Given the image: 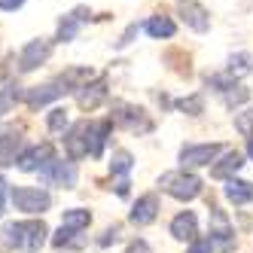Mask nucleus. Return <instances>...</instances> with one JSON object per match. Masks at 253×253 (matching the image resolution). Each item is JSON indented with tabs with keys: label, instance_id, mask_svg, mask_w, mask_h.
Here are the masks:
<instances>
[{
	"label": "nucleus",
	"instance_id": "nucleus-34",
	"mask_svg": "<svg viewBox=\"0 0 253 253\" xmlns=\"http://www.w3.org/2000/svg\"><path fill=\"white\" fill-rule=\"evenodd\" d=\"M134 34H137V25H128V31H125V34H122V40H119L116 46H119V49H122V46H128V43L134 40Z\"/></svg>",
	"mask_w": 253,
	"mask_h": 253
},
{
	"label": "nucleus",
	"instance_id": "nucleus-8",
	"mask_svg": "<svg viewBox=\"0 0 253 253\" xmlns=\"http://www.w3.org/2000/svg\"><path fill=\"white\" fill-rule=\"evenodd\" d=\"M88 128H92V122H77V125H70V131L64 134V150H67L70 162L88 156Z\"/></svg>",
	"mask_w": 253,
	"mask_h": 253
},
{
	"label": "nucleus",
	"instance_id": "nucleus-26",
	"mask_svg": "<svg viewBox=\"0 0 253 253\" xmlns=\"http://www.w3.org/2000/svg\"><path fill=\"white\" fill-rule=\"evenodd\" d=\"M131 165H134V156H131L128 150H116L113 159H110V171H113V174H128Z\"/></svg>",
	"mask_w": 253,
	"mask_h": 253
},
{
	"label": "nucleus",
	"instance_id": "nucleus-32",
	"mask_svg": "<svg viewBox=\"0 0 253 253\" xmlns=\"http://www.w3.org/2000/svg\"><path fill=\"white\" fill-rule=\"evenodd\" d=\"M119 232H122L119 226H113V229H107V232L101 235V241H98V244H101V247H107V244H110V241H116V238H119Z\"/></svg>",
	"mask_w": 253,
	"mask_h": 253
},
{
	"label": "nucleus",
	"instance_id": "nucleus-22",
	"mask_svg": "<svg viewBox=\"0 0 253 253\" xmlns=\"http://www.w3.org/2000/svg\"><path fill=\"white\" fill-rule=\"evenodd\" d=\"M88 223H92V213L83 211V208H70V211H64V220H61V226L70 229V232H83V229H88Z\"/></svg>",
	"mask_w": 253,
	"mask_h": 253
},
{
	"label": "nucleus",
	"instance_id": "nucleus-36",
	"mask_svg": "<svg viewBox=\"0 0 253 253\" xmlns=\"http://www.w3.org/2000/svg\"><path fill=\"white\" fill-rule=\"evenodd\" d=\"M116 195H128V180H119V183H116Z\"/></svg>",
	"mask_w": 253,
	"mask_h": 253
},
{
	"label": "nucleus",
	"instance_id": "nucleus-3",
	"mask_svg": "<svg viewBox=\"0 0 253 253\" xmlns=\"http://www.w3.org/2000/svg\"><path fill=\"white\" fill-rule=\"evenodd\" d=\"M9 198H12L15 211H25V213H43V211H49V205H52V195H49L46 189H34V186H19V189H12Z\"/></svg>",
	"mask_w": 253,
	"mask_h": 253
},
{
	"label": "nucleus",
	"instance_id": "nucleus-9",
	"mask_svg": "<svg viewBox=\"0 0 253 253\" xmlns=\"http://www.w3.org/2000/svg\"><path fill=\"white\" fill-rule=\"evenodd\" d=\"M40 177L46 180V183H52V186H61V189H70L77 183V168H74V162H52V165H46L43 171H40Z\"/></svg>",
	"mask_w": 253,
	"mask_h": 253
},
{
	"label": "nucleus",
	"instance_id": "nucleus-15",
	"mask_svg": "<svg viewBox=\"0 0 253 253\" xmlns=\"http://www.w3.org/2000/svg\"><path fill=\"white\" fill-rule=\"evenodd\" d=\"M85 12H88L85 6H77L74 12H67L64 19L58 22V31H55V40L58 43H70V40L77 37L80 28H83V22H85Z\"/></svg>",
	"mask_w": 253,
	"mask_h": 253
},
{
	"label": "nucleus",
	"instance_id": "nucleus-16",
	"mask_svg": "<svg viewBox=\"0 0 253 253\" xmlns=\"http://www.w3.org/2000/svg\"><path fill=\"white\" fill-rule=\"evenodd\" d=\"M171 235H174L177 241H195V235H198V220H195V213H192V211L177 213L174 220H171Z\"/></svg>",
	"mask_w": 253,
	"mask_h": 253
},
{
	"label": "nucleus",
	"instance_id": "nucleus-24",
	"mask_svg": "<svg viewBox=\"0 0 253 253\" xmlns=\"http://www.w3.org/2000/svg\"><path fill=\"white\" fill-rule=\"evenodd\" d=\"M19 101H25V92H22V88H19V85H3V88H0V116L9 113Z\"/></svg>",
	"mask_w": 253,
	"mask_h": 253
},
{
	"label": "nucleus",
	"instance_id": "nucleus-35",
	"mask_svg": "<svg viewBox=\"0 0 253 253\" xmlns=\"http://www.w3.org/2000/svg\"><path fill=\"white\" fill-rule=\"evenodd\" d=\"M125 253H150V244H147V241H134Z\"/></svg>",
	"mask_w": 253,
	"mask_h": 253
},
{
	"label": "nucleus",
	"instance_id": "nucleus-30",
	"mask_svg": "<svg viewBox=\"0 0 253 253\" xmlns=\"http://www.w3.org/2000/svg\"><path fill=\"white\" fill-rule=\"evenodd\" d=\"M247 98H250V92H247V88H241V85H235L232 92H226V104H229V107H235V104H244Z\"/></svg>",
	"mask_w": 253,
	"mask_h": 253
},
{
	"label": "nucleus",
	"instance_id": "nucleus-23",
	"mask_svg": "<svg viewBox=\"0 0 253 253\" xmlns=\"http://www.w3.org/2000/svg\"><path fill=\"white\" fill-rule=\"evenodd\" d=\"M0 247L12 250V247H22V223H6L0 229Z\"/></svg>",
	"mask_w": 253,
	"mask_h": 253
},
{
	"label": "nucleus",
	"instance_id": "nucleus-4",
	"mask_svg": "<svg viewBox=\"0 0 253 253\" xmlns=\"http://www.w3.org/2000/svg\"><path fill=\"white\" fill-rule=\"evenodd\" d=\"M49 55H52V40L49 37H34L19 52V70L22 74H31V70H37L40 64H46Z\"/></svg>",
	"mask_w": 253,
	"mask_h": 253
},
{
	"label": "nucleus",
	"instance_id": "nucleus-7",
	"mask_svg": "<svg viewBox=\"0 0 253 253\" xmlns=\"http://www.w3.org/2000/svg\"><path fill=\"white\" fill-rule=\"evenodd\" d=\"M177 12H180V19L186 22V28H192L198 34H205L211 28V12L198 3V0H177Z\"/></svg>",
	"mask_w": 253,
	"mask_h": 253
},
{
	"label": "nucleus",
	"instance_id": "nucleus-21",
	"mask_svg": "<svg viewBox=\"0 0 253 253\" xmlns=\"http://www.w3.org/2000/svg\"><path fill=\"white\" fill-rule=\"evenodd\" d=\"M241 165H244V156L232 150V153H226V156H223L220 165H213V171H211V174H213V177H220V180H232V174L238 171Z\"/></svg>",
	"mask_w": 253,
	"mask_h": 253
},
{
	"label": "nucleus",
	"instance_id": "nucleus-17",
	"mask_svg": "<svg viewBox=\"0 0 253 253\" xmlns=\"http://www.w3.org/2000/svg\"><path fill=\"white\" fill-rule=\"evenodd\" d=\"M113 131V122L110 119H101V122H92V128H88V156H101L104 147H107V137Z\"/></svg>",
	"mask_w": 253,
	"mask_h": 253
},
{
	"label": "nucleus",
	"instance_id": "nucleus-37",
	"mask_svg": "<svg viewBox=\"0 0 253 253\" xmlns=\"http://www.w3.org/2000/svg\"><path fill=\"white\" fill-rule=\"evenodd\" d=\"M3 195H6V180L0 177V202H3Z\"/></svg>",
	"mask_w": 253,
	"mask_h": 253
},
{
	"label": "nucleus",
	"instance_id": "nucleus-5",
	"mask_svg": "<svg viewBox=\"0 0 253 253\" xmlns=\"http://www.w3.org/2000/svg\"><path fill=\"white\" fill-rule=\"evenodd\" d=\"M64 95H70V88L64 85V80H61V77H55L52 83H43V85L28 88V92H25V104L31 107V110H37V107H46L49 101L64 98Z\"/></svg>",
	"mask_w": 253,
	"mask_h": 253
},
{
	"label": "nucleus",
	"instance_id": "nucleus-38",
	"mask_svg": "<svg viewBox=\"0 0 253 253\" xmlns=\"http://www.w3.org/2000/svg\"><path fill=\"white\" fill-rule=\"evenodd\" d=\"M247 156H250V159H253V140H250V143H247Z\"/></svg>",
	"mask_w": 253,
	"mask_h": 253
},
{
	"label": "nucleus",
	"instance_id": "nucleus-14",
	"mask_svg": "<svg viewBox=\"0 0 253 253\" xmlns=\"http://www.w3.org/2000/svg\"><path fill=\"white\" fill-rule=\"evenodd\" d=\"M46 235H49V229H46L43 220H28V223H22V250L25 253H37L46 244Z\"/></svg>",
	"mask_w": 253,
	"mask_h": 253
},
{
	"label": "nucleus",
	"instance_id": "nucleus-10",
	"mask_svg": "<svg viewBox=\"0 0 253 253\" xmlns=\"http://www.w3.org/2000/svg\"><path fill=\"white\" fill-rule=\"evenodd\" d=\"M22 159V134L15 128H0V168L19 165Z\"/></svg>",
	"mask_w": 253,
	"mask_h": 253
},
{
	"label": "nucleus",
	"instance_id": "nucleus-1",
	"mask_svg": "<svg viewBox=\"0 0 253 253\" xmlns=\"http://www.w3.org/2000/svg\"><path fill=\"white\" fill-rule=\"evenodd\" d=\"M159 183L168 195H174L177 202H192L195 195H202V177L186 174V171H168V174H162Z\"/></svg>",
	"mask_w": 253,
	"mask_h": 253
},
{
	"label": "nucleus",
	"instance_id": "nucleus-6",
	"mask_svg": "<svg viewBox=\"0 0 253 253\" xmlns=\"http://www.w3.org/2000/svg\"><path fill=\"white\" fill-rule=\"evenodd\" d=\"M220 153H223V143H189V147L180 150V162H183V168H202V165H211Z\"/></svg>",
	"mask_w": 253,
	"mask_h": 253
},
{
	"label": "nucleus",
	"instance_id": "nucleus-20",
	"mask_svg": "<svg viewBox=\"0 0 253 253\" xmlns=\"http://www.w3.org/2000/svg\"><path fill=\"white\" fill-rule=\"evenodd\" d=\"M143 31H147L153 40H162V37H174L177 25L168 19V15H153V19H150L147 25H143Z\"/></svg>",
	"mask_w": 253,
	"mask_h": 253
},
{
	"label": "nucleus",
	"instance_id": "nucleus-11",
	"mask_svg": "<svg viewBox=\"0 0 253 253\" xmlns=\"http://www.w3.org/2000/svg\"><path fill=\"white\" fill-rule=\"evenodd\" d=\"M55 162V150H52V143H37V147H31L22 153L19 159V168L22 171H43L46 165Z\"/></svg>",
	"mask_w": 253,
	"mask_h": 253
},
{
	"label": "nucleus",
	"instance_id": "nucleus-2",
	"mask_svg": "<svg viewBox=\"0 0 253 253\" xmlns=\"http://www.w3.org/2000/svg\"><path fill=\"white\" fill-rule=\"evenodd\" d=\"M110 122L122 125V128H128V131H137V134L153 131V122H150L147 110H143V107H134V104H125V101H113Z\"/></svg>",
	"mask_w": 253,
	"mask_h": 253
},
{
	"label": "nucleus",
	"instance_id": "nucleus-29",
	"mask_svg": "<svg viewBox=\"0 0 253 253\" xmlns=\"http://www.w3.org/2000/svg\"><path fill=\"white\" fill-rule=\"evenodd\" d=\"M46 125H49V131H61L64 125H67V110H64V107H55V110L49 113Z\"/></svg>",
	"mask_w": 253,
	"mask_h": 253
},
{
	"label": "nucleus",
	"instance_id": "nucleus-33",
	"mask_svg": "<svg viewBox=\"0 0 253 253\" xmlns=\"http://www.w3.org/2000/svg\"><path fill=\"white\" fill-rule=\"evenodd\" d=\"M28 3V0H0V9L3 12H15V9H22Z\"/></svg>",
	"mask_w": 253,
	"mask_h": 253
},
{
	"label": "nucleus",
	"instance_id": "nucleus-27",
	"mask_svg": "<svg viewBox=\"0 0 253 253\" xmlns=\"http://www.w3.org/2000/svg\"><path fill=\"white\" fill-rule=\"evenodd\" d=\"M177 110H183L186 116H202V113H205V101H202V95L180 98V101H177Z\"/></svg>",
	"mask_w": 253,
	"mask_h": 253
},
{
	"label": "nucleus",
	"instance_id": "nucleus-13",
	"mask_svg": "<svg viewBox=\"0 0 253 253\" xmlns=\"http://www.w3.org/2000/svg\"><path fill=\"white\" fill-rule=\"evenodd\" d=\"M107 77H95L92 83H85L80 92H77V104L83 107V110H95V107L107 98Z\"/></svg>",
	"mask_w": 253,
	"mask_h": 253
},
{
	"label": "nucleus",
	"instance_id": "nucleus-18",
	"mask_svg": "<svg viewBox=\"0 0 253 253\" xmlns=\"http://www.w3.org/2000/svg\"><path fill=\"white\" fill-rule=\"evenodd\" d=\"M156 213H159V198L156 195H143V198H137V205L131 208V223L134 226H150L156 220Z\"/></svg>",
	"mask_w": 253,
	"mask_h": 253
},
{
	"label": "nucleus",
	"instance_id": "nucleus-19",
	"mask_svg": "<svg viewBox=\"0 0 253 253\" xmlns=\"http://www.w3.org/2000/svg\"><path fill=\"white\" fill-rule=\"evenodd\" d=\"M226 198L232 205H247V202H253V183H247V180H229L226 183Z\"/></svg>",
	"mask_w": 253,
	"mask_h": 253
},
{
	"label": "nucleus",
	"instance_id": "nucleus-25",
	"mask_svg": "<svg viewBox=\"0 0 253 253\" xmlns=\"http://www.w3.org/2000/svg\"><path fill=\"white\" fill-rule=\"evenodd\" d=\"M250 70H253V58L247 55V52H238V55H232V58H229V67H226V74L238 80V77L250 74Z\"/></svg>",
	"mask_w": 253,
	"mask_h": 253
},
{
	"label": "nucleus",
	"instance_id": "nucleus-12",
	"mask_svg": "<svg viewBox=\"0 0 253 253\" xmlns=\"http://www.w3.org/2000/svg\"><path fill=\"white\" fill-rule=\"evenodd\" d=\"M232 235H235V229H232V223L226 220V213H223L220 208H211V241H220V250L229 253L232 244H235Z\"/></svg>",
	"mask_w": 253,
	"mask_h": 253
},
{
	"label": "nucleus",
	"instance_id": "nucleus-28",
	"mask_svg": "<svg viewBox=\"0 0 253 253\" xmlns=\"http://www.w3.org/2000/svg\"><path fill=\"white\" fill-rule=\"evenodd\" d=\"M235 128H238V134H244V137L253 140V107L235 116Z\"/></svg>",
	"mask_w": 253,
	"mask_h": 253
},
{
	"label": "nucleus",
	"instance_id": "nucleus-31",
	"mask_svg": "<svg viewBox=\"0 0 253 253\" xmlns=\"http://www.w3.org/2000/svg\"><path fill=\"white\" fill-rule=\"evenodd\" d=\"M189 253H213V241L211 238H195L189 244Z\"/></svg>",
	"mask_w": 253,
	"mask_h": 253
}]
</instances>
